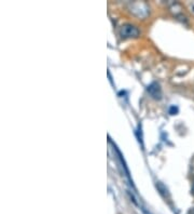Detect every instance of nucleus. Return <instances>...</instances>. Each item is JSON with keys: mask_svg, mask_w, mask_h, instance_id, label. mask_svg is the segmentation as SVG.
I'll use <instances>...</instances> for the list:
<instances>
[{"mask_svg": "<svg viewBox=\"0 0 194 214\" xmlns=\"http://www.w3.org/2000/svg\"><path fill=\"white\" fill-rule=\"evenodd\" d=\"M120 35L122 38H136L139 36V30L132 24H124L120 29Z\"/></svg>", "mask_w": 194, "mask_h": 214, "instance_id": "1", "label": "nucleus"}, {"mask_svg": "<svg viewBox=\"0 0 194 214\" xmlns=\"http://www.w3.org/2000/svg\"><path fill=\"white\" fill-rule=\"evenodd\" d=\"M148 92L151 94L154 99H161V88H160V85L159 83H156V82H153V83H151V85L148 87Z\"/></svg>", "mask_w": 194, "mask_h": 214, "instance_id": "2", "label": "nucleus"}, {"mask_svg": "<svg viewBox=\"0 0 194 214\" xmlns=\"http://www.w3.org/2000/svg\"><path fill=\"white\" fill-rule=\"evenodd\" d=\"M177 113H178V108H177V107H175V106L170 107V109H169V114H170V115H176Z\"/></svg>", "mask_w": 194, "mask_h": 214, "instance_id": "3", "label": "nucleus"}]
</instances>
